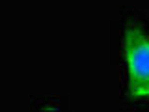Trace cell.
I'll return each instance as SVG.
<instances>
[{
	"label": "cell",
	"instance_id": "6da1fadb",
	"mask_svg": "<svg viewBox=\"0 0 149 112\" xmlns=\"http://www.w3.org/2000/svg\"><path fill=\"white\" fill-rule=\"evenodd\" d=\"M129 93L132 99L149 97V36L138 26H127L123 36Z\"/></svg>",
	"mask_w": 149,
	"mask_h": 112
}]
</instances>
